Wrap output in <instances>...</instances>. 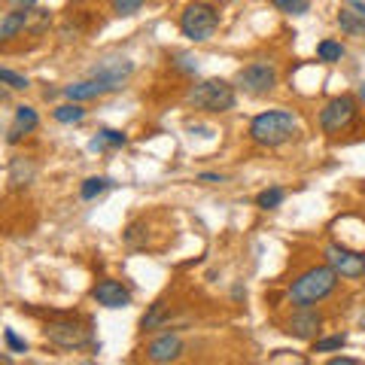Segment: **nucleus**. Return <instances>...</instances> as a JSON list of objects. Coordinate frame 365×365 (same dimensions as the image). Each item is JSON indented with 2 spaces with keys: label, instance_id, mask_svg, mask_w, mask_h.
Returning <instances> with one entry per match:
<instances>
[{
  "label": "nucleus",
  "instance_id": "11",
  "mask_svg": "<svg viewBox=\"0 0 365 365\" xmlns=\"http://www.w3.org/2000/svg\"><path fill=\"white\" fill-rule=\"evenodd\" d=\"M319 329H323V314L314 311V307H299V311L289 317V323H287V332L292 338H299V341L317 338Z\"/></svg>",
  "mask_w": 365,
  "mask_h": 365
},
{
  "label": "nucleus",
  "instance_id": "12",
  "mask_svg": "<svg viewBox=\"0 0 365 365\" xmlns=\"http://www.w3.org/2000/svg\"><path fill=\"white\" fill-rule=\"evenodd\" d=\"M91 299L98 304L110 307V311H119V307H128L131 304V289L122 287L119 280H101L95 289H91Z\"/></svg>",
  "mask_w": 365,
  "mask_h": 365
},
{
  "label": "nucleus",
  "instance_id": "20",
  "mask_svg": "<svg viewBox=\"0 0 365 365\" xmlns=\"http://www.w3.org/2000/svg\"><path fill=\"white\" fill-rule=\"evenodd\" d=\"M335 21H338V28L344 31L347 37H359V40H362V25H359V19H356V13H353V9L341 6L338 16H335Z\"/></svg>",
  "mask_w": 365,
  "mask_h": 365
},
{
  "label": "nucleus",
  "instance_id": "31",
  "mask_svg": "<svg viewBox=\"0 0 365 365\" xmlns=\"http://www.w3.org/2000/svg\"><path fill=\"white\" fill-rule=\"evenodd\" d=\"M344 6L353 9L359 19V25H362V40H365V0H344Z\"/></svg>",
  "mask_w": 365,
  "mask_h": 365
},
{
  "label": "nucleus",
  "instance_id": "21",
  "mask_svg": "<svg viewBox=\"0 0 365 365\" xmlns=\"http://www.w3.org/2000/svg\"><path fill=\"white\" fill-rule=\"evenodd\" d=\"M31 177H34V168L25 162V158H16L13 168H9V182H13L16 189H21V186L31 182Z\"/></svg>",
  "mask_w": 365,
  "mask_h": 365
},
{
  "label": "nucleus",
  "instance_id": "30",
  "mask_svg": "<svg viewBox=\"0 0 365 365\" xmlns=\"http://www.w3.org/2000/svg\"><path fill=\"white\" fill-rule=\"evenodd\" d=\"M177 71H182V73H198V58L195 55H177Z\"/></svg>",
  "mask_w": 365,
  "mask_h": 365
},
{
  "label": "nucleus",
  "instance_id": "23",
  "mask_svg": "<svg viewBox=\"0 0 365 365\" xmlns=\"http://www.w3.org/2000/svg\"><path fill=\"white\" fill-rule=\"evenodd\" d=\"M165 317H168V304H165V302H155V304L150 307V311L143 314L140 326H143V329H158V326L165 323Z\"/></svg>",
  "mask_w": 365,
  "mask_h": 365
},
{
  "label": "nucleus",
  "instance_id": "33",
  "mask_svg": "<svg viewBox=\"0 0 365 365\" xmlns=\"http://www.w3.org/2000/svg\"><path fill=\"white\" fill-rule=\"evenodd\" d=\"M326 365H359L356 359H350V356H335V359H329Z\"/></svg>",
  "mask_w": 365,
  "mask_h": 365
},
{
  "label": "nucleus",
  "instance_id": "32",
  "mask_svg": "<svg viewBox=\"0 0 365 365\" xmlns=\"http://www.w3.org/2000/svg\"><path fill=\"white\" fill-rule=\"evenodd\" d=\"M6 4L13 9H34V6H37V0H6Z\"/></svg>",
  "mask_w": 365,
  "mask_h": 365
},
{
  "label": "nucleus",
  "instance_id": "35",
  "mask_svg": "<svg viewBox=\"0 0 365 365\" xmlns=\"http://www.w3.org/2000/svg\"><path fill=\"white\" fill-rule=\"evenodd\" d=\"M359 98H362V104H365V83L359 86Z\"/></svg>",
  "mask_w": 365,
  "mask_h": 365
},
{
  "label": "nucleus",
  "instance_id": "28",
  "mask_svg": "<svg viewBox=\"0 0 365 365\" xmlns=\"http://www.w3.org/2000/svg\"><path fill=\"white\" fill-rule=\"evenodd\" d=\"M49 21H52V16H49V9H31V31H46L49 28Z\"/></svg>",
  "mask_w": 365,
  "mask_h": 365
},
{
  "label": "nucleus",
  "instance_id": "3",
  "mask_svg": "<svg viewBox=\"0 0 365 365\" xmlns=\"http://www.w3.org/2000/svg\"><path fill=\"white\" fill-rule=\"evenodd\" d=\"M186 101L204 113H225V110H235L237 95H235V86H228L225 79H201V83L189 88Z\"/></svg>",
  "mask_w": 365,
  "mask_h": 365
},
{
  "label": "nucleus",
  "instance_id": "22",
  "mask_svg": "<svg viewBox=\"0 0 365 365\" xmlns=\"http://www.w3.org/2000/svg\"><path fill=\"white\" fill-rule=\"evenodd\" d=\"M283 198H287V192H283L280 186H271V189H265V192H259V195H256V207L274 210V207H280V204H283Z\"/></svg>",
  "mask_w": 365,
  "mask_h": 365
},
{
  "label": "nucleus",
  "instance_id": "24",
  "mask_svg": "<svg viewBox=\"0 0 365 365\" xmlns=\"http://www.w3.org/2000/svg\"><path fill=\"white\" fill-rule=\"evenodd\" d=\"M274 9H280V13H289V16H304L311 4L307 0H271Z\"/></svg>",
  "mask_w": 365,
  "mask_h": 365
},
{
  "label": "nucleus",
  "instance_id": "9",
  "mask_svg": "<svg viewBox=\"0 0 365 365\" xmlns=\"http://www.w3.org/2000/svg\"><path fill=\"white\" fill-rule=\"evenodd\" d=\"M323 256H326V265H332L338 271V277H347V280L365 277V256L356 253V250H347L344 244H326Z\"/></svg>",
  "mask_w": 365,
  "mask_h": 365
},
{
  "label": "nucleus",
  "instance_id": "25",
  "mask_svg": "<svg viewBox=\"0 0 365 365\" xmlns=\"http://www.w3.org/2000/svg\"><path fill=\"white\" fill-rule=\"evenodd\" d=\"M146 0H110V9L116 16H134V13H140Z\"/></svg>",
  "mask_w": 365,
  "mask_h": 365
},
{
  "label": "nucleus",
  "instance_id": "6",
  "mask_svg": "<svg viewBox=\"0 0 365 365\" xmlns=\"http://www.w3.org/2000/svg\"><path fill=\"white\" fill-rule=\"evenodd\" d=\"M274 86H277V67L268 58H256L237 71V88H244L247 95H268Z\"/></svg>",
  "mask_w": 365,
  "mask_h": 365
},
{
  "label": "nucleus",
  "instance_id": "2",
  "mask_svg": "<svg viewBox=\"0 0 365 365\" xmlns=\"http://www.w3.org/2000/svg\"><path fill=\"white\" fill-rule=\"evenodd\" d=\"M299 131V116L292 110H268L250 122V140L259 146H280L295 137Z\"/></svg>",
  "mask_w": 365,
  "mask_h": 365
},
{
  "label": "nucleus",
  "instance_id": "17",
  "mask_svg": "<svg viewBox=\"0 0 365 365\" xmlns=\"http://www.w3.org/2000/svg\"><path fill=\"white\" fill-rule=\"evenodd\" d=\"M110 186H113L110 177H88V180H83V186H79V198H83V201H95L98 195H104Z\"/></svg>",
  "mask_w": 365,
  "mask_h": 365
},
{
  "label": "nucleus",
  "instance_id": "16",
  "mask_svg": "<svg viewBox=\"0 0 365 365\" xmlns=\"http://www.w3.org/2000/svg\"><path fill=\"white\" fill-rule=\"evenodd\" d=\"M40 125V116H37V110L34 107H28V104H21V107H16V119H13V131H19L21 137L25 134H31L34 128Z\"/></svg>",
  "mask_w": 365,
  "mask_h": 365
},
{
  "label": "nucleus",
  "instance_id": "4",
  "mask_svg": "<svg viewBox=\"0 0 365 365\" xmlns=\"http://www.w3.org/2000/svg\"><path fill=\"white\" fill-rule=\"evenodd\" d=\"M220 28V9L210 4H189L180 13V31L192 43H207Z\"/></svg>",
  "mask_w": 365,
  "mask_h": 365
},
{
  "label": "nucleus",
  "instance_id": "8",
  "mask_svg": "<svg viewBox=\"0 0 365 365\" xmlns=\"http://www.w3.org/2000/svg\"><path fill=\"white\" fill-rule=\"evenodd\" d=\"M134 73V61L122 58V55H107V58H101L95 67H91V79H98V83H104L110 91H119L125 83L131 79Z\"/></svg>",
  "mask_w": 365,
  "mask_h": 365
},
{
  "label": "nucleus",
  "instance_id": "1",
  "mask_svg": "<svg viewBox=\"0 0 365 365\" xmlns=\"http://www.w3.org/2000/svg\"><path fill=\"white\" fill-rule=\"evenodd\" d=\"M335 287H338V271L332 265H314V268L302 271L299 277L289 283L287 295L295 307H314L317 302L329 299V295L335 292Z\"/></svg>",
  "mask_w": 365,
  "mask_h": 365
},
{
  "label": "nucleus",
  "instance_id": "7",
  "mask_svg": "<svg viewBox=\"0 0 365 365\" xmlns=\"http://www.w3.org/2000/svg\"><path fill=\"white\" fill-rule=\"evenodd\" d=\"M353 119H356V98H350V95L332 98L323 110H319V128H323L326 134L347 131L353 125Z\"/></svg>",
  "mask_w": 365,
  "mask_h": 365
},
{
  "label": "nucleus",
  "instance_id": "27",
  "mask_svg": "<svg viewBox=\"0 0 365 365\" xmlns=\"http://www.w3.org/2000/svg\"><path fill=\"white\" fill-rule=\"evenodd\" d=\"M347 344V335H332V338H319L314 344V353H332Z\"/></svg>",
  "mask_w": 365,
  "mask_h": 365
},
{
  "label": "nucleus",
  "instance_id": "5",
  "mask_svg": "<svg viewBox=\"0 0 365 365\" xmlns=\"http://www.w3.org/2000/svg\"><path fill=\"white\" fill-rule=\"evenodd\" d=\"M43 338L58 350H83L91 344V332L76 319H52L43 326Z\"/></svg>",
  "mask_w": 365,
  "mask_h": 365
},
{
  "label": "nucleus",
  "instance_id": "18",
  "mask_svg": "<svg viewBox=\"0 0 365 365\" xmlns=\"http://www.w3.org/2000/svg\"><path fill=\"white\" fill-rule=\"evenodd\" d=\"M344 43H338V40H323L317 46V58L323 61V64H338L341 58H344Z\"/></svg>",
  "mask_w": 365,
  "mask_h": 365
},
{
  "label": "nucleus",
  "instance_id": "15",
  "mask_svg": "<svg viewBox=\"0 0 365 365\" xmlns=\"http://www.w3.org/2000/svg\"><path fill=\"white\" fill-rule=\"evenodd\" d=\"M128 143V134L125 131H116V128H101L98 137H91V143H88V150L91 153H101V150H107V146H125Z\"/></svg>",
  "mask_w": 365,
  "mask_h": 365
},
{
  "label": "nucleus",
  "instance_id": "13",
  "mask_svg": "<svg viewBox=\"0 0 365 365\" xmlns=\"http://www.w3.org/2000/svg\"><path fill=\"white\" fill-rule=\"evenodd\" d=\"M107 86L104 83H98V79H83V83H73V86H64V95L67 101H73V104H83V101H95L101 95H107Z\"/></svg>",
  "mask_w": 365,
  "mask_h": 365
},
{
  "label": "nucleus",
  "instance_id": "19",
  "mask_svg": "<svg viewBox=\"0 0 365 365\" xmlns=\"http://www.w3.org/2000/svg\"><path fill=\"white\" fill-rule=\"evenodd\" d=\"M52 116H55V122H61V125H76V122L86 119V110H83V104H73V101H71V104L55 107Z\"/></svg>",
  "mask_w": 365,
  "mask_h": 365
},
{
  "label": "nucleus",
  "instance_id": "10",
  "mask_svg": "<svg viewBox=\"0 0 365 365\" xmlns=\"http://www.w3.org/2000/svg\"><path fill=\"white\" fill-rule=\"evenodd\" d=\"M180 356H182V338L177 332H165V335H158L146 344V359H150L153 365L177 362Z\"/></svg>",
  "mask_w": 365,
  "mask_h": 365
},
{
  "label": "nucleus",
  "instance_id": "34",
  "mask_svg": "<svg viewBox=\"0 0 365 365\" xmlns=\"http://www.w3.org/2000/svg\"><path fill=\"white\" fill-rule=\"evenodd\" d=\"M198 180H201V182H222L225 177H222V174H201Z\"/></svg>",
  "mask_w": 365,
  "mask_h": 365
},
{
  "label": "nucleus",
  "instance_id": "29",
  "mask_svg": "<svg viewBox=\"0 0 365 365\" xmlns=\"http://www.w3.org/2000/svg\"><path fill=\"white\" fill-rule=\"evenodd\" d=\"M4 338H6V347H9V353H25V350H28V341H21V338L16 335V329H6Z\"/></svg>",
  "mask_w": 365,
  "mask_h": 365
},
{
  "label": "nucleus",
  "instance_id": "14",
  "mask_svg": "<svg viewBox=\"0 0 365 365\" xmlns=\"http://www.w3.org/2000/svg\"><path fill=\"white\" fill-rule=\"evenodd\" d=\"M31 28V9H9V13L0 19V40H13L16 34Z\"/></svg>",
  "mask_w": 365,
  "mask_h": 365
},
{
  "label": "nucleus",
  "instance_id": "26",
  "mask_svg": "<svg viewBox=\"0 0 365 365\" xmlns=\"http://www.w3.org/2000/svg\"><path fill=\"white\" fill-rule=\"evenodd\" d=\"M0 79H4V86H6V88H16V91L31 88L28 76H21V73H16V71H9V67H4V71H0Z\"/></svg>",
  "mask_w": 365,
  "mask_h": 365
}]
</instances>
